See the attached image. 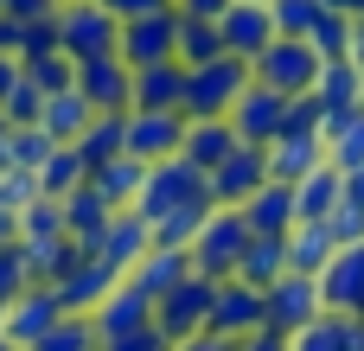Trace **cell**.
I'll use <instances>...</instances> for the list:
<instances>
[{
    "label": "cell",
    "mask_w": 364,
    "mask_h": 351,
    "mask_svg": "<svg viewBox=\"0 0 364 351\" xmlns=\"http://www.w3.org/2000/svg\"><path fill=\"white\" fill-rule=\"evenodd\" d=\"M218 198H211V179L198 173V166H186V160H160V166H147V185H141V198H134V211L154 224V217H173V211H211Z\"/></svg>",
    "instance_id": "1"
},
{
    "label": "cell",
    "mask_w": 364,
    "mask_h": 351,
    "mask_svg": "<svg viewBox=\"0 0 364 351\" xmlns=\"http://www.w3.org/2000/svg\"><path fill=\"white\" fill-rule=\"evenodd\" d=\"M115 38H122V19H115L102 0H64V6H58V51H64L70 64L115 58Z\"/></svg>",
    "instance_id": "2"
},
{
    "label": "cell",
    "mask_w": 364,
    "mask_h": 351,
    "mask_svg": "<svg viewBox=\"0 0 364 351\" xmlns=\"http://www.w3.org/2000/svg\"><path fill=\"white\" fill-rule=\"evenodd\" d=\"M250 58H211V64H192V77H186V115H230L237 109V96L250 90Z\"/></svg>",
    "instance_id": "3"
},
{
    "label": "cell",
    "mask_w": 364,
    "mask_h": 351,
    "mask_svg": "<svg viewBox=\"0 0 364 351\" xmlns=\"http://www.w3.org/2000/svg\"><path fill=\"white\" fill-rule=\"evenodd\" d=\"M250 70H256V83H269V90H282V96H314L326 58L314 51V38H275Z\"/></svg>",
    "instance_id": "4"
},
{
    "label": "cell",
    "mask_w": 364,
    "mask_h": 351,
    "mask_svg": "<svg viewBox=\"0 0 364 351\" xmlns=\"http://www.w3.org/2000/svg\"><path fill=\"white\" fill-rule=\"evenodd\" d=\"M179 147H186V115L179 109H128V128H122L128 160L160 166V160H179Z\"/></svg>",
    "instance_id": "5"
},
{
    "label": "cell",
    "mask_w": 364,
    "mask_h": 351,
    "mask_svg": "<svg viewBox=\"0 0 364 351\" xmlns=\"http://www.w3.org/2000/svg\"><path fill=\"white\" fill-rule=\"evenodd\" d=\"M243 249H250V224H243V211H224V205H218V211L205 217L198 243H192V269L211 275V281H230L237 262H243Z\"/></svg>",
    "instance_id": "6"
},
{
    "label": "cell",
    "mask_w": 364,
    "mask_h": 351,
    "mask_svg": "<svg viewBox=\"0 0 364 351\" xmlns=\"http://www.w3.org/2000/svg\"><path fill=\"white\" fill-rule=\"evenodd\" d=\"M211 301H218V281L192 269L173 294H160V301H154V326L179 345V339H192V333H205V326H211Z\"/></svg>",
    "instance_id": "7"
},
{
    "label": "cell",
    "mask_w": 364,
    "mask_h": 351,
    "mask_svg": "<svg viewBox=\"0 0 364 351\" xmlns=\"http://www.w3.org/2000/svg\"><path fill=\"white\" fill-rule=\"evenodd\" d=\"M115 58L122 64H166L179 58V6H160V13H141V19H122V38H115Z\"/></svg>",
    "instance_id": "8"
},
{
    "label": "cell",
    "mask_w": 364,
    "mask_h": 351,
    "mask_svg": "<svg viewBox=\"0 0 364 351\" xmlns=\"http://www.w3.org/2000/svg\"><path fill=\"white\" fill-rule=\"evenodd\" d=\"M288 109H294V96H282V90H269V83H256V77H250V90H243V96H237V109H230V128H237V141L269 147V141L288 128Z\"/></svg>",
    "instance_id": "9"
},
{
    "label": "cell",
    "mask_w": 364,
    "mask_h": 351,
    "mask_svg": "<svg viewBox=\"0 0 364 351\" xmlns=\"http://www.w3.org/2000/svg\"><path fill=\"white\" fill-rule=\"evenodd\" d=\"M262 301H269V326L288 333V339L326 313V301H320V275H301V269H288L275 288H262Z\"/></svg>",
    "instance_id": "10"
},
{
    "label": "cell",
    "mask_w": 364,
    "mask_h": 351,
    "mask_svg": "<svg viewBox=\"0 0 364 351\" xmlns=\"http://www.w3.org/2000/svg\"><path fill=\"white\" fill-rule=\"evenodd\" d=\"M205 179H211V198H218L224 211H237V205H250V192H262L275 173H269V153H262V147L237 141V153H230V160H218Z\"/></svg>",
    "instance_id": "11"
},
{
    "label": "cell",
    "mask_w": 364,
    "mask_h": 351,
    "mask_svg": "<svg viewBox=\"0 0 364 351\" xmlns=\"http://www.w3.org/2000/svg\"><path fill=\"white\" fill-rule=\"evenodd\" d=\"M269 326V301H262V288H250V281H218V301H211V333L218 339H250V333H262Z\"/></svg>",
    "instance_id": "12"
},
{
    "label": "cell",
    "mask_w": 364,
    "mask_h": 351,
    "mask_svg": "<svg viewBox=\"0 0 364 351\" xmlns=\"http://www.w3.org/2000/svg\"><path fill=\"white\" fill-rule=\"evenodd\" d=\"M64 320V301H58V288H45V281H32V288H19L13 301H6V345L32 351L51 326Z\"/></svg>",
    "instance_id": "13"
},
{
    "label": "cell",
    "mask_w": 364,
    "mask_h": 351,
    "mask_svg": "<svg viewBox=\"0 0 364 351\" xmlns=\"http://www.w3.org/2000/svg\"><path fill=\"white\" fill-rule=\"evenodd\" d=\"M77 90H83V102H90L96 115H128V109H134V64H122V58H90V64H77Z\"/></svg>",
    "instance_id": "14"
},
{
    "label": "cell",
    "mask_w": 364,
    "mask_h": 351,
    "mask_svg": "<svg viewBox=\"0 0 364 351\" xmlns=\"http://www.w3.org/2000/svg\"><path fill=\"white\" fill-rule=\"evenodd\" d=\"M320 301L326 313H364V243L333 249V262L320 269Z\"/></svg>",
    "instance_id": "15"
},
{
    "label": "cell",
    "mask_w": 364,
    "mask_h": 351,
    "mask_svg": "<svg viewBox=\"0 0 364 351\" xmlns=\"http://www.w3.org/2000/svg\"><path fill=\"white\" fill-rule=\"evenodd\" d=\"M218 32H224V51H230V58H250V64L282 38V32H275V13L256 6V0H237V6L218 19Z\"/></svg>",
    "instance_id": "16"
},
{
    "label": "cell",
    "mask_w": 364,
    "mask_h": 351,
    "mask_svg": "<svg viewBox=\"0 0 364 351\" xmlns=\"http://www.w3.org/2000/svg\"><path fill=\"white\" fill-rule=\"evenodd\" d=\"M154 249V230H147V217L141 211H115L109 217V230H102V243L90 249L102 269H115V275H134V262Z\"/></svg>",
    "instance_id": "17"
},
{
    "label": "cell",
    "mask_w": 364,
    "mask_h": 351,
    "mask_svg": "<svg viewBox=\"0 0 364 351\" xmlns=\"http://www.w3.org/2000/svg\"><path fill=\"white\" fill-rule=\"evenodd\" d=\"M90 320H96V339H122V333L154 326V301H147V294H141V288L122 275V281H115V288L96 301V313H90Z\"/></svg>",
    "instance_id": "18"
},
{
    "label": "cell",
    "mask_w": 364,
    "mask_h": 351,
    "mask_svg": "<svg viewBox=\"0 0 364 351\" xmlns=\"http://www.w3.org/2000/svg\"><path fill=\"white\" fill-rule=\"evenodd\" d=\"M237 211H243L250 237H288V230L301 224V205H294V185H288V179H269V185L250 192V205H237Z\"/></svg>",
    "instance_id": "19"
},
{
    "label": "cell",
    "mask_w": 364,
    "mask_h": 351,
    "mask_svg": "<svg viewBox=\"0 0 364 351\" xmlns=\"http://www.w3.org/2000/svg\"><path fill=\"white\" fill-rule=\"evenodd\" d=\"M230 153H237V128H230V115H186V147H179L186 166L211 173V166L230 160Z\"/></svg>",
    "instance_id": "20"
},
{
    "label": "cell",
    "mask_w": 364,
    "mask_h": 351,
    "mask_svg": "<svg viewBox=\"0 0 364 351\" xmlns=\"http://www.w3.org/2000/svg\"><path fill=\"white\" fill-rule=\"evenodd\" d=\"M186 64L166 58V64H141L134 70V109H179L186 115Z\"/></svg>",
    "instance_id": "21"
},
{
    "label": "cell",
    "mask_w": 364,
    "mask_h": 351,
    "mask_svg": "<svg viewBox=\"0 0 364 351\" xmlns=\"http://www.w3.org/2000/svg\"><path fill=\"white\" fill-rule=\"evenodd\" d=\"M314 102H320L326 115H352V109H364L358 58H326V70H320V83H314Z\"/></svg>",
    "instance_id": "22"
},
{
    "label": "cell",
    "mask_w": 364,
    "mask_h": 351,
    "mask_svg": "<svg viewBox=\"0 0 364 351\" xmlns=\"http://www.w3.org/2000/svg\"><path fill=\"white\" fill-rule=\"evenodd\" d=\"M109 217H115V205H109L96 185H77V192L64 198V230H70V243H77V249H96V243H102V230H109Z\"/></svg>",
    "instance_id": "23"
},
{
    "label": "cell",
    "mask_w": 364,
    "mask_h": 351,
    "mask_svg": "<svg viewBox=\"0 0 364 351\" xmlns=\"http://www.w3.org/2000/svg\"><path fill=\"white\" fill-rule=\"evenodd\" d=\"M90 122H96V109L83 102V90H77V83H70V90H51V96H45V115H38V128H45L58 147H77V134H83Z\"/></svg>",
    "instance_id": "24"
},
{
    "label": "cell",
    "mask_w": 364,
    "mask_h": 351,
    "mask_svg": "<svg viewBox=\"0 0 364 351\" xmlns=\"http://www.w3.org/2000/svg\"><path fill=\"white\" fill-rule=\"evenodd\" d=\"M186 275H192V249H160V243H154V249L134 262V275H128V281H134L147 301H160V294H173Z\"/></svg>",
    "instance_id": "25"
},
{
    "label": "cell",
    "mask_w": 364,
    "mask_h": 351,
    "mask_svg": "<svg viewBox=\"0 0 364 351\" xmlns=\"http://www.w3.org/2000/svg\"><path fill=\"white\" fill-rule=\"evenodd\" d=\"M115 281H122L115 269H102L96 256H83V262H77V269H70L64 281H51V288H58V301H64V313H96V301H102V294H109Z\"/></svg>",
    "instance_id": "26"
},
{
    "label": "cell",
    "mask_w": 364,
    "mask_h": 351,
    "mask_svg": "<svg viewBox=\"0 0 364 351\" xmlns=\"http://www.w3.org/2000/svg\"><path fill=\"white\" fill-rule=\"evenodd\" d=\"M294 351H364V313H320L294 333Z\"/></svg>",
    "instance_id": "27"
},
{
    "label": "cell",
    "mask_w": 364,
    "mask_h": 351,
    "mask_svg": "<svg viewBox=\"0 0 364 351\" xmlns=\"http://www.w3.org/2000/svg\"><path fill=\"white\" fill-rule=\"evenodd\" d=\"M294 205H301V217H314V224H326L339 205H346V173L326 160V166H314L301 185H294Z\"/></svg>",
    "instance_id": "28"
},
{
    "label": "cell",
    "mask_w": 364,
    "mask_h": 351,
    "mask_svg": "<svg viewBox=\"0 0 364 351\" xmlns=\"http://www.w3.org/2000/svg\"><path fill=\"white\" fill-rule=\"evenodd\" d=\"M58 237H70V230H64V198H32V205H19V224H13V243H19V249H45V243H58Z\"/></svg>",
    "instance_id": "29"
},
{
    "label": "cell",
    "mask_w": 364,
    "mask_h": 351,
    "mask_svg": "<svg viewBox=\"0 0 364 351\" xmlns=\"http://www.w3.org/2000/svg\"><path fill=\"white\" fill-rule=\"evenodd\" d=\"M333 249H339L333 224H314V217H301V224L288 230V269H301V275H320V269L333 262Z\"/></svg>",
    "instance_id": "30"
},
{
    "label": "cell",
    "mask_w": 364,
    "mask_h": 351,
    "mask_svg": "<svg viewBox=\"0 0 364 351\" xmlns=\"http://www.w3.org/2000/svg\"><path fill=\"white\" fill-rule=\"evenodd\" d=\"M282 275H288V237H250V249H243V262H237V281L275 288Z\"/></svg>",
    "instance_id": "31"
},
{
    "label": "cell",
    "mask_w": 364,
    "mask_h": 351,
    "mask_svg": "<svg viewBox=\"0 0 364 351\" xmlns=\"http://www.w3.org/2000/svg\"><path fill=\"white\" fill-rule=\"evenodd\" d=\"M90 185H96V192H102V198H109L115 211H134V198H141V185H147V166L122 153V160L96 166V173H90Z\"/></svg>",
    "instance_id": "32"
},
{
    "label": "cell",
    "mask_w": 364,
    "mask_h": 351,
    "mask_svg": "<svg viewBox=\"0 0 364 351\" xmlns=\"http://www.w3.org/2000/svg\"><path fill=\"white\" fill-rule=\"evenodd\" d=\"M320 134H326V160H333L339 173L364 166V109H352V115H326Z\"/></svg>",
    "instance_id": "33"
},
{
    "label": "cell",
    "mask_w": 364,
    "mask_h": 351,
    "mask_svg": "<svg viewBox=\"0 0 364 351\" xmlns=\"http://www.w3.org/2000/svg\"><path fill=\"white\" fill-rule=\"evenodd\" d=\"M77 185H90V160L77 147H51V160L38 166V198H70Z\"/></svg>",
    "instance_id": "34"
},
{
    "label": "cell",
    "mask_w": 364,
    "mask_h": 351,
    "mask_svg": "<svg viewBox=\"0 0 364 351\" xmlns=\"http://www.w3.org/2000/svg\"><path fill=\"white\" fill-rule=\"evenodd\" d=\"M122 128H128V115H96V122L77 134V153L90 160V173L109 166V160H122Z\"/></svg>",
    "instance_id": "35"
},
{
    "label": "cell",
    "mask_w": 364,
    "mask_h": 351,
    "mask_svg": "<svg viewBox=\"0 0 364 351\" xmlns=\"http://www.w3.org/2000/svg\"><path fill=\"white\" fill-rule=\"evenodd\" d=\"M211 58H224L218 19H186V13H179V64L192 70V64H211Z\"/></svg>",
    "instance_id": "36"
},
{
    "label": "cell",
    "mask_w": 364,
    "mask_h": 351,
    "mask_svg": "<svg viewBox=\"0 0 364 351\" xmlns=\"http://www.w3.org/2000/svg\"><path fill=\"white\" fill-rule=\"evenodd\" d=\"M51 147H58V141H51L38 122H32V128H6V166H13V173H32V179H38V166L51 160Z\"/></svg>",
    "instance_id": "37"
},
{
    "label": "cell",
    "mask_w": 364,
    "mask_h": 351,
    "mask_svg": "<svg viewBox=\"0 0 364 351\" xmlns=\"http://www.w3.org/2000/svg\"><path fill=\"white\" fill-rule=\"evenodd\" d=\"M32 351H102V339H96V320L90 313H64Z\"/></svg>",
    "instance_id": "38"
},
{
    "label": "cell",
    "mask_w": 364,
    "mask_h": 351,
    "mask_svg": "<svg viewBox=\"0 0 364 351\" xmlns=\"http://www.w3.org/2000/svg\"><path fill=\"white\" fill-rule=\"evenodd\" d=\"M38 115H45V90H38L32 77H19V83L0 96V122H6V128H32Z\"/></svg>",
    "instance_id": "39"
},
{
    "label": "cell",
    "mask_w": 364,
    "mask_h": 351,
    "mask_svg": "<svg viewBox=\"0 0 364 351\" xmlns=\"http://www.w3.org/2000/svg\"><path fill=\"white\" fill-rule=\"evenodd\" d=\"M269 13H275V32L282 38H314V26L326 19L320 0H269Z\"/></svg>",
    "instance_id": "40"
},
{
    "label": "cell",
    "mask_w": 364,
    "mask_h": 351,
    "mask_svg": "<svg viewBox=\"0 0 364 351\" xmlns=\"http://www.w3.org/2000/svg\"><path fill=\"white\" fill-rule=\"evenodd\" d=\"M19 64H26V77H32L45 96H51V90H70V83H77V64H70L64 51H32V58H19Z\"/></svg>",
    "instance_id": "41"
},
{
    "label": "cell",
    "mask_w": 364,
    "mask_h": 351,
    "mask_svg": "<svg viewBox=\"0 0 364 351\" xmlns=\"http://www.w3.org/2000/svg\"><path fill=\"white\" fill-rule=\"evenodd\" d=\"M314 51H320V58H352V19H346V13H326V19L314 26Z\"/></svg>",
    "instance_id": "42"
},
{
    "label": "cell",
    "mask_w": 364,
    "mask_h": 351,
    "mask_svg": "<svg viewBox=\"0 0 364 351\" xmlns=\"http://www.w3.org/2000/svg\"><path fill=\"white\" fill-rule=\"evenodd\" d=\"M19 288H32V269H26V249L19 243H0V307L19 294Z\"/></svg>",
    "instance_id": "43"
},
{
    "label": "cell",
    "mask_w": 364,
    "mask_h": 351,
    "mask_svg": "<svg viewBox=\"0 0 364 351\" xmlns=\"http://www.w3.org/2000/svg\"><path fill=\"white\" fill-rule=\"evenodd\" d=\"M102 351H173V339L160 326H141V333H122V339H102Z\"/></svg>",
    "instance_id": "44"
},
{
    "label": "cell",
    "mask_w": 364,
    "mask_h": 351,
    "mask_svg": "<svg viewBox=\"0 0 364 351\" xmlns=\"http://www.w3.org/2000/svg\"><path fill=\"white\" fill-rule=\"evenodd\" d=\"M326 224H333V237H339V243H364V211H358V205H339Z\"/></svg>",
    "instance_id": "45"
},
{
    "label": "cell",
    "mask_w": 364,
    "mask_h": 351,
    "mask_svg": "<svg viewBox=\"0 0 364 351\" xmlns=\"http://www.w3.org/2000/svg\"><path fill=\"white\" fill-rule=\"evenodd\" d=\"M0 13H6V19H19V26H38V19H51V13H58V0H6Z\"/></svg>",
    "instance_id": "46"
},
{
    "label": "cell",
    "mask_w": 364,
    "mask_h": 351,
    "mask_svg": "<svg viewBox=\"0 0 364 351\" xmlns=\"http://www.w3.org/2000/svg\"><path fill=\"white\" fill-rule=\"evenodd\" d=\"M237 351H294V339H288V333H275V326H262V333L237 339Z\"/></svg>",
    "instance_id": "47"
},
{
    "label": "cell",
    "mask_w": 364,
    "mask_h": 351,
    "mask_svg": "<svg viewBox=\"0 0 364 351\" xmlns=\"http://www.w3.org/2000/svg\"><path fill=\"white\" fill-rule=\"evenodd\" d=\"M173 6H179L186 19H224V13H230L237 0H173Z\"/></svg>",
    "instance_id": "48"
},
{
    "label": "cell",
    "mask_w": 364,
    "mask_h": 351,
    "mask_svg": "<svg viewBox=\"0 0 364 351\" xmlns=\"http://www.w3.org/2000/svg\"><path fill=\"white\" fill-rule=\"evenodd\" d=\"M115 19H141V13H160V6H173V0H102Z\"/></svg>",
    "instance_id": "49"
},
{
    "label": "cell",
    "mask_w": 364,
    "mask_h": 351,
    "mask_svg": "<svg viewBox=\"0 0 364 351\" xmlns=\"http://www.w3.org/2000/svg\"><path fill=\"white\" fill-rule=\"evenodd\" d=\"M173 351H237V345H230V339H218V333L205 326V333H192V339H179Z\"/></svg>",
    "instance_id": "50"
},
{
    "label": "cell",
    "mask_w": 364,
    "mask_h": 351,
    "mask_svg": "<svg viewBox=\"0 0 364 351\" xmlns=\"http://www.w3.org/2000/svg\"><path fill=\"white\" fill-rule=\"evenodd\" d=\"M19 77H26V64H19V58H13V51H0V96H6V90H13V83H19Z\"/></svg>",
    "instance_id": "51"
},
{
    "label": "cell",
    "mask_w": 364,
    "mask_h": 351,
    "mask_svg": "<svg viewBox=\"0 0 364 351\" xmlns=\"http://www.w3.org/2000/svg\"><path fill=\"white\" fill-rule=\"evenodd\" d=\"M346 205H358V211H364V166L346 173Z\"/></svg>",
    "instance_id": "52"
},
{
    "label": "cell",
    "mask_w": 364,
    "mask_h": 351,
    "mask_svg": "<svg viewBox=\"0 0 364 351\" xmlns=\"http://www.w3.org/2000/svg\"><path fill=\"white\" fill-rule=\"evenodd\" d=\"M320 6H326V13H346V19H358V13H364V0H320Z\"/></svg>",
    "instance_id": "53"
},
{
    "label": "cell",
    "mask_w": 364,
    "mask_h": 351,
    "mask_svg": "<svg viewBox=\"0 0 364 351\" xmlns=\"http://www.w3.org/2000/svg\"><path fill=\"white\" fill-rule=\"evenodd\" d=\"M352 58H358V64H364V13H358V19H352Z\"/></svg>",
    "instance_id": "54"
},
{
    "label": "cell",
    "mask_w": 364,
    "mask_h": 351,
    "mask_svg": "<svg viewBox=\"0 0 364 351\" xmlns=\"http://www.w3.org/2000/svg\"><path fill=\"white\" fill-rule=\"evenodd\" d=\"M0 339H6V307H0Z\"/></svg>",
    "instance_id": "55"
},
{
    "label": "cell",
    "mask_w": 364,
    "mask_h": 351,
    "mask_svg": "<svg viewBox=\"0 0 364 351\" xmlns=\"http://www.w3.org/2000/svg\"><path fill=\"white\" fill-rule=\"evenodd\" d=\"M256 6H269V0H256Z\"/></svg>",
    "instance_id": "56"
},
{
    "label": "cell",
    "mask_w": 364,
    "mask_h": 351,
    "mask_svg": "<svg viewBox=\"0 0 364 351\" xmlns=\"http://www.w3.org/2000/svg\"><path fill=\"white\" fill-rule=\"evenodd\" d=\"M6 351H19V345H6Z\"/></svg>",
    "instance_id": "57"
},
{
    "label": "cell",
    "mask_w": 364,
    "mask_h": 351,
    "mask_svg": "<svg viewBox=\"0 0 364 351\" xmlns=\"http://www.w3.org/2000/svg\"><path fill=\"white\" fill-rule=\"evenodd\" d=\"M0 6H6V0H0Z\"/></svg>",
    "instance_id": "58"
},
{
    "label": "cell",
    "mask_w": 364,
    "mask_h": 351,
    "mask_svg": "<svg viewBox=\"0 0 364 351\" xmlns=\"http://www.w3.org/2000/svg\"><path fill=\"white\" fill-rule=\"evenodd\" d=\"M58 6H64V0H58Z\"/></svg>",
    "instance_id": "59"
},
{
    "label": "cell",
    "mask_w": 364,
    "mask_h": 351,
    "mask_svg": "<svg viewBox=\"0 0 364 351\" xmlns=\"http://www.w3.org/2000/svg\"><path fill=\"white\" fill-rule=\"evenodd\" d=\"M358 70H364V64H358Z\"/></svg>",
    "instance_id": "60"
}]
</instances>
